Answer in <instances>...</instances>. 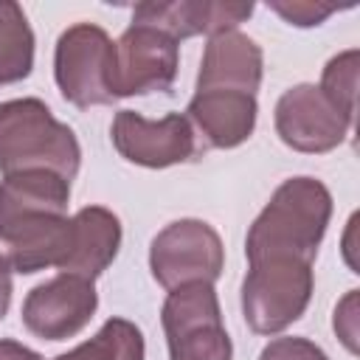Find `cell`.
<instances>
[{"instance_id": "obj_1", "label": "cell", "mask_w": 360, "mask_h": 360, "mask_svg": "<svg viewBox=\"0 0 360 360\" xmlns=\"http://www.w3.org/2000/svg\"><path fill=\"white\" fill-rule=\"evenodd\" d=\"M70 180L48 169L14 172L0 180V245L14 273L31 276L45 267L62 270L73 217H68Z\"/></svg>"}, {"instance_id": "obj_2", "label": "cell", "mask_w": 360, "mask_h": 360, "mask_svg": "<svg viewBox=\"0 0 360 360\" xmlns=\"http://www.w3.org/2000/svg\"><path fill=\"white\" fill-rule=\"evenodd\" d=\"M332 219V194L315 177L284 180L245 236V256H295L315 264Z\"/></svg>"}, {"instance_id": "obj_3", "label": "cell", "mask_w": 360, "mask_h": 360, "mask_svg": "<svg viewBox=\"0 0 360 360\" xmlns=\"http://www.w3.org/2000/svg\"><path fill=\"white\" fill-rule=\"evenodd\" d=\"M82 166L79 138L62 124L42 98L0 101V172L48 169L73 180Z\"/></svg>"}, {"instance_id": "obj_4", "label": "cell", "mask_w": 360, "mask_h": 360, "mask_svg": "<svg viewBox=\"0 0 360 360\" xmlns=\"http://www.w3.org/2000/svg\"><path fill=\"white\" fill-rule=\"evenodd\" d=\"M312 287V262L281 253L248 259V276L239 292L245 323L256 335L284 332L307 312Z\"/></svg>"}, {"instance_id": "obj_5", "label": "cell", "mask_w": 360, "mask_h": 360, "mask_svg": "<svg viewBox=\"0 0 360 360\" xmlns=\"http://www.w3.org/2000/svg\"><path fill=\"white\" fill-rule=\"evenodd\" d=\"M160 323L169 360H233V343L222 323L214 284L191 281L169 290Z\"/></svg>"}, {"instance_id": "obj_6", "label": "cell", "mask_w": 360, "mask_h": 360, "mask_svg": "<svg viewBox=\"0 0 360 360\" xmlns=\"http://www.w3.org/2000/svg\"><path fill=\"white\" fill-rule=\"evenodd\" d=\"M112 37L96 22L65 28L53 51V79L65 101L79 110L118 101L112 90Z\"/></svg>"}, {"instance_id": "obj_7", "label": "cell", "mask_w": 360, "mask_h": 360, "mask_svg": "<svg viewBox=\"0 0 360 360\" xmlns=\"http://www.w3.org/2000/svg\"><path fill=\"white\" fill-rule=\"evenodd\" d=\"M225 267V248L219 233L194 217L174 219L149 245V270L166 290L191 281L214 284Z\"/></svg>"}, {"instance_id": "obj_8", "label": "cell", "mask_w": 360, "mask_h": 360, "mask_svg": "<svg viewBox=\"0 0 360 360\" xmlns=\"http://www.w3.org/2000/svg\"><path fill=\"white\" fill-rule=\"evenodd\" d=\"M110 138L124 160L146 169H166L202 155V143L183 112H169L152 121L135 110H118Z\"/></svg>"}, {"instance_id": "obj_9", "label": "cell", "mask_w": 360, "mask_h": 360, "mask_svg": "<svg viewBox=\"0 0 360 360\" xmlns=\"http://www.w3.org/2000/svg\"><path fill=\"white\" fill-rule=\"evenodd\" d=\"M180 42L155 25L129 22L115 39L112 56V90L115 98L169 93L177 79Z\"/></svg>"}, {"instance_id": "obj_10", "label": "cell", "mask_w": 360, "mask_h": 360, "mask_svg": "<svg viewBox=\"0 0 360 360\" xmlns=\"http://www.w3.org/2000/svg\"><path fill=\"white\" fill-rule=\"evenodd\" d=\"M276 132L284 146L304 155H323L338 149L352 132L354 121H349L318 84H295L284 90L276 101Z\"/></svg>"}, {"instance_id": "obj_11", "label": "cell", "mask_w": 360, "mask_h": 360, "mask_svg": "<svg viewBox=\"0 0 360 360\" xmlns=\"http://www.w3.org/2000/svg\"><path fill=\"white\" fill-rule=\"evenodd\" d=\"M98 292L90 278L59 273L37 284L22 301V323L39 340L76 338L96 315Z\"/></svg>"}, {"instance_id": "obj_12", "label": "cell", "mask_w": 360, "mask_h": 360, "mask_svg": "<svg viewBox=\"0 0 360 360\" xmlns=\"http://www.w3.org/2000/svg\"><path fill=\"white\" fill-rule=\"evenodd\" d=\"M186 118L202 149H233L253 135L259 101L256 96L239 90H194Z\"/></svg>"}, {"instance_id": "obj_13", "label": "cell", "mask_w": 360, "mask_h": 360, "mask_svg": "<svg viewBox=\"0 0 360 360\" xmlns=\"http://www.w3.org/2000/svg\"><path fill=\"white\" fill-rule=\"evenodd\" d=\"M253 14L250 3H222V0H172V3H138L132 22L155 25L172 39L214 37L222 31H236Z\"/></svg>"}, {"instance_id": "obj_14", "label": "cell", "mask_w": 360, "mask_h": 360, "mask_svg": "<svg viewBox=\"0 0 360 360\" xmlns=\"http://www.w3.org/2000/svg\"><path fill=\"white\" fill-rule=\"evenodd\" d=\"M262 73L264 53L259 42L239 28L222 31L208 37L194 90H239L256 96V90L262 87Z\"/></svg>"}, {"instance_id": "obj_15", "label": "cell", "mask_w": 360, "mask_h": 360, "mask_svg": "<svg viewBox=\"0 0 360 360\" xmlns=\"http://www.w3.org/2000/svg\"><path fill=\"white\" fill-rule=\"evenodd\" d=\"M118 248L121 219L104 205H84L73 214V239L62 273L96 281L115 262Z\"/></svg>"}, {"instance_id": "obj_16", "label": "cell", "mask_w": 360, "mask_h": 360, "mask_svg": "<svg viewBox=\"0 0 360 360\" xmlns=\"http://www.w3.org/2000/svg\"><path fill=\"white\" fill-rule=\"evenodd\" d=\"M34 70V31L14 0H0V87L28 79Z\"/></svg>"}, {"instance_id": "obj_17", "label": "cell", "mask_w": 360, "mask_h": 360, "mask_svg": "<svg viewBox=\"0 0 360 360\" xmlns=\"http://www.w3.org/2000/svg\"><path fill=\"white\" fill-rule=\"evenodd\" d=\"M143 357H146L143 332L127 318H107L93 338H87L70 352L56 354L53 360H143Z\"/></svg>"}, {"instance_id": "obj_18", "label": "cell", "mask_w": 360, "mask_h": 360, "mask_svg": "<svg viewBox=\"0 0 360 360\" xmlns=\"http://www.w3.org/2000/svg\"><path fill=\"white\" fill-rule=\"evenodd\" d=\"M357 59L360 51L349 48L338 56H332L321 73V93L349 118L354 121V110H357Z\"/></svg>"}, {"instance_id": "obj_19", "label": "cell", "mask_w": 360, "mask_h": 360, "mask_svg": "<svg viewBox=\"0 0 360 360\" xmlns=\"http://www.w3.org/2000/svg\"><path fill=\"white\" fill-rule=\"evenodd\" d=\"M267 8H273L276 14H281L290 25H298V28H312V25H321L329 14L340 11V6L335 3H309V0H292V3H284V0H270Z\"/></svg>"}, {"instance_id": "obj_20", "label": "cell", "mask_w": 360, "mask_h": 360, "mask_svg": "<svg viewBox=\"0 0 360 360\" xmlns=\"http://www.w3.org/2000/svg\"><path fill=\"white\" fill-rule=\"evenodd\" d=\"M259 360H329V354L309 338L292 335V338H273L262 349Z\"/></svg>"}, {"instance_id": "obj_21", "label": "cell", "mask_w": 360, "mask_h": 360, "mask_svg": "<svg viewBox=\"0 0 360 360\" xmlns=\"http://www.w3.org/2000/svg\"><path fill=\"white\" fill-rule=\"evenodd\" d=\"M354 301H357V290H352V292L343 298V304L335 309V332L340 335V340L346 343V349H349V352H357V343H354V338H357Z\"/></svg>"}, {"instance_id": "obj_22", "label": "cell", "mask_w": 360, "mask_h": 360, "mask_svg": "<svg viewBox=\"0 0 360 360\" xmlns=\"http://www.w3.org/2000/svg\"><path fill=\"white\" fill-rule=\"evenodd\" d=\"M11 264H8V259H6V253L0 250V321L6 318V312H8V307H11V292H14V287H11Z\"/></svg>"}, {"instance_id": "obj_23", "label": "cell", "mask_w": 360, "mask_h": 360, "mask_svg": "<svg viewBox=\"0 0 360 360\" xmlns=\"http://www.w3.org/2000/svg\"><path fill=\"white\" fill-rule=\"evenodd\" d=\"M0 360H42V354L20 340H0Z\"/></svg>"}]
</instances>
